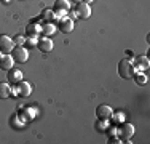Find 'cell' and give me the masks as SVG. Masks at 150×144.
Returning <instances> with one entry per match:
<instances>
[{
    "label": "cell",
    "instance_id": "6da1fadb",
    "mask_svg": "<svg viewBox=\"0 0 150 144\" xmlns=\"http://www.w3.org/2000/svg\"><path fill=\"white\" fill-rule=\"evenodd\" d=\"M134 74H136V67H134V64L131 59L125 58V59H121L118 63V75L121 78L129 80V78L134 77Z\"/></svg>",
    "mask_w": 150,
    "mask_h": 144
},
{
    "label": "cell",
    "instance_id": "7a4b0ae2",
    "mask_svg": "<svg viewBox=\"0 0 150 144\" xmlns=\"http://www.w3.org/2000/svg\"><path fill=\"white\" fill-rule=\"evenodd\" d=\"M11 56H13V59H15V63L23 64V63H26V61L29 59V50H27L24 45H18V46L13 48Z\"/></svg>",
    "mask_w": 150,
    "mask_h": 144
},
{
    "label": "cell",
    "instance_id": "3957f363",
    "mask_svg": "<svg viewBox=\"0 0 150 144\" xmlns=\"http://www.w3.org/2000/svg\"><path fill=\"white\" fill-rule=\"evenodd\" d=\"M69 10H70V2L69 0H56L54 6H53V11H54L56 16H59V18L67 16Z\"/></svg>",
    "mask_w": 150,
    "mask_h": 144
},
{
    "label": "cell",
    "instance_id": "277c9868",
    "mask_svg": "<svg viewBox=\"0 0 150 144\" xmlns=\"http://www.w3.org/2000/svg\"><path fill=\"white\" fill-rule=\"evenodd\" d=\"M13 48H15V40L8 35L2 34L0 35V53L6 55V53H11Z\"/></svg>",
    "mask_w": 150,
    "mask_h": 144
},
{
    "label": "cell",
    "instance_id": "5b68a950",
    "mask_svg": "<svg viewBox=\"0 0 150 144\" xmlns=\"http://www.w3.org/2000/svg\"><path fill=\"white\" fill-rule=\"evenodd\" d=\"M75 13H77V16L80 18V19H88V18L91 16V6H90V3H86V2L77 3V6H75Z\"/></svg>",
    "mask_w": 150,
    "mask_h": 144
},
{
    "label": "cell",
    "instance_id": "8992f818",
    "mask_svg": "<svg viewBox=\"0 0 150 144\" xmlns=\"http://www.w3.org/2000/svg\"><path fill=\"white\" fill-rule=\"evenodd\" d=\"M112 115H113V109L107 104H99L96 107V117L101 118V120H109Z\"/></svg>",
    "mask_w": 150,
    "mask_h": 144
},
{
    "label": "cell",
    "instance_id": "52a82bcc",
    "mask_svg": "<svg viewBox=\"0 0 150 144\" xmlns=\"http://www.w3.org/2000/svg\"><path fill=\"white\" fill-rule=\"evenodd\" d=\"M13 66H15V59H13V56L10 55V53H6V55H0V69L2 71H10L13 69Z\"/></svg>",
    "mask_w": 150,
    "mask_h": 144
},
{
    "label": "cell",
    "instance_id": "ba28073f",
    "mask_svg": "<svg viewBox=\"0 0 150 144\" xmlns=\"http://www.w3.org/2000/svg\"><path fill=\"white\" fill-rule=\"evenodd\" d=\"M37 46L42 53H50L53 48H54V43H53L51 38L48 37H40V40L37 42Z\"/></svg>",
    "mask_w": 150,
    "mask_h": 144
},
{
    "label": "cell",
    "instance_id": "9c48e42d",
    "mask_svg": "<svg viewBox=\"0 0 150 144\" xmlns=\"http://www.w3.org/2000/svg\"><path fill=\"white\" fill-rule=\"evenodd\" d=\"M59 31L61 32H64V34H69V32H72L74 31V19H70V18H67V16H62L59 19Z\"/></svg>",
    "mask_w": 150,
    "mask_h": 144
},
{
    "label": "cell",
    "instance_id": "30bf717a",
    "mask_svg": "<svg viewBox=\"0 0 150 144\" xmlns=\"http://www.w3.org/2000/svg\"><path fill=\"white\" fill-rule=\"evenodd\" d=\"M134 135V125L133 123H123L120 128V136L123 141H128L131 136Z\"/></svg>",
    "mask_w": 150,
    "mask_h": 144
},
{
    "label": "cell",
    "instance_id": "8fae6325",
    "mask_svg": "<svg viewBox=\"0 0 150 144\" xmlns=\"http://www.w3.org/2000/svg\"><path fill=\"white\" fill-rule=\"evenodd\" d=\"M30 93H32V86H30L29 82L21 80L19 83H18V95H19V96L27 98V96H30Z\"/></svg>",
    "mask_w": 150,
    "mask_h": 144
},
{
    "label": "cell",
    "instance_id": "7c38bea8",
    "mask_svg": "<svg viewBox=\"0 0 150 144\" xmlns=\"http://www.w3.org/2000/svg\"><path fill=\"white\" fill-rule=\"evenodd\" d=\"M6 77H8V82H10V83L18 85L21 80H23V72H21L19 69H15V67H13V69L8 71V75H6Z\"/></svg>",
    "mask_w": 150,
    "mask_h": 144
},
{
    "label": "cell",
    "instance_id": "4fadbf2b",
    "mask_svg": "<svg viewBox=\"0 0 150 144\" xmlns=\"http://www.w3.org/2000/svg\"><path fill=\"white\" fill-rule=\"evenodd\" d=\"M11 96V86L6 82H0V99H6Z\"/></svg>",
    "mask_w": 150,
    "mask_h": 144
},
{
    "label": "cell",
    "instance_id": "5bb4252c",
    "mask_svg": "<svg viewBox=\"0 0 150 144\" xmlns=\"http://www.w3.org/2000/svg\"><path fill=\"white\" fill-rule=\"evenodd\" d=\"M134 64L139 67V69H147L149 64H150V61H149L147 56H136V58H134ZM136 66H134V67H136Z\"/></svg>",
    "mask_w": 150,
    "mask_h": 144
},
{
    "label": "cell",
    "instance_id": "9a60e30c",
    "mask_svg": "<svg viewBox=\"0 0 150 144\" xmlns=\"http://www.w3.org/2000/svg\"><path fill=\"white\" fill-rule=\"evenodd\" d=\"M40 31L43 32L45 37H50V35H53L56 32V26L53 23H45L43 26H40Z\"/></svg>",
    "mask_w": 150,
    "mask_h": 144
},
{
    "label": "cell",
    "instance_id": "2e32d148",
    "mask_svg": "<svg viewBox=\"0 0 150 144\" xmlns=\"http://www.w3.org/2000/svg\"><path fill=\"white\" fill-rule=\"evenodd\" d=\"M42 16H43V19H45V23H53V21H56V13L53 11L51 8H46V10H43V14H42Z\"/></svg>",
    "mask_w": 150,
    "mask_h": 144
},
{
    "label": "cell",
    "instance_id": "e0dca14e",
    "mask_svg": "<svg viewBox=\"0 0 150 144\" xmlns=\"http://www.w3.org/2000/svg\"><path fill=\"white\" fill-rule=\"evenodd\" d=\"M134 80H136V83L137 85H144V83H147V75L145 74H142V72H137V74H134Z\"/></svg>",
    "mask_w": 150,
    "mask_h": 144
},
{
    "label": "cell",
    "instance_id": "ac0fdd59",
    "mask_svg": "<svg viewBox=\"0 0 150 144\" xmlns=\"http://www.w3.org/2000/svg\"><path fill=\"white\" fill-rule=\"evenodd\" d=\"M37 42H38V35H29V37H26V48L35 46Z\"/></svg>",
    "mask_w": 150,
    "mask_h": 144
},
{
    "label": "cell",
    "instance_id": "d6986e66",
    "mask_svg": "<svg viewBox=\"0 0 150 144\" xmlns=\"http://www.w3.org/2000/svg\"><path fill=\"white\" fill-rule=\"evenodd\" d=\"M38 31H40V27H38V26L29 24V27H27V35H38Z\"/></svg>",
    "mask_w": 150,
    "mask_h": 144
},
{
    "label": "cell",
    "instance_id": "ffe728a7",
    "mask_svg": "<svg viewBox=\"0 0 150 144\" xmlns=\"http://www.w3.org/2000/svg\"><path fill=\"white\" fill-rule=\"evenodd\" d=\"M96 127H98V131H105V128H107V120H101V118H98V123H96Z\"/></svg>",
    "mask_w": 150,
    "mask_h": 144
},
{
    "label": "cell",
    "instance_id": "44dd1931",
    "mask_svg": "<svg viewBox=\"0 0 150 144\" xmlns=\"http://www.w3.org/2000/svg\"><path fill=\"white\" fill-rule=\"evenodd\" d=\"M13 40H15V45H24L26 43V37L24 35H16Z\"/></svg>",
    "mask_w": 150,
    "mask_h": 144
},
{
    "label": "cell",
    "instance_id": "7402d4cb",
    "mask_svg": "<svg viewBox=\"0 0 150 144\" xmlns=\"http://www.w3.org/2000/svg\"><path fill=\"white\" fill-rule=\"evenodd\" d=\"M74 3H80V2H85V0H72Z\"/></svg>",
    "mask_w": 150,
    "mask_h": 144
},
{
    "label": "cell",
    "instance_id": "603a6c76",
    "mask_svg": "<svg viewBox=\"0 0 150 144\" xmlns=\"http://www.w3.org/2000/svg\"><path fill=\"white\" fill-rule=\"evenodd\" d=\"M93 2V0H86V3H91Z\"/></svg>",
    "mask_w": 150,
    "mask_h": 144
}]
</instances>
